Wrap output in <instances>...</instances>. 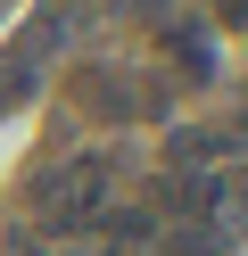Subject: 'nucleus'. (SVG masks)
Instances as JSON below:
<instances>
[{
	"label": "nucleus",
	"mask_w": 248,
	"mask_h": 256,
	"mask_svg": "<svg viewBox=\"0 0 248 256\" xmlns=\"http://www.w3.org/2000/svg\"><path fill=\"white\" fill-rule=\"evenodd\" d=\"M108 190H116V157L83 149V157H66V166H50L42 182H33V198H42L50 232H91V223H99V215L116 206Z\"/></svg>",
	"instance_id": "nucleus-1"
},
{
	"label": "nucleus",
	"mask_w": 248,
	"mask_h": 256,
	"mask_svg": "<svg viewBox=\"0 0 248 256\" xmlns=\"http://www.w3.org/2000/svg\"><path fill=\"white\" fill-rule=\"evenodd\" d=\"M157 42H165V58H174L190 83H215V42L198 34L190 17H174V25H157Z\"/></svg>",
	"instance_id": "nucleus-2"
},
{
	"label": "nucleus",
	"mask_w": 248,
	"mask_h": 256,
	"mask_svg": "<svg viewBox=\"0 0 248 256\" xmlns=\"http://www.w3.org/2000/svg\"><path fill=\"white\" fill-rule=\"evenodd\" d=\"M223 149H231V132H198V124H174V132H165V174H198V166H215Z\"/></svg>",
	"instance_id": "nucleus-3"
},
{
	"label": "nucleus",
	"mask_w": 248,
	"mask_h": 256,
	"mask_svg": "<svg viewBox=\"0 0 248 256\" xmlns=\"http://www.w3.org/2000/svg\"><path fill=\"white\" fill-rule=\"evenodd\" d=\"M124 8H132L141 25H174V0H124Z\"/></svg>",
	"instance_id": "nucleus-4"
},
{
	"label": "nucleus",
	"mask_w": 248,
	"mask_h": 256,
	"mask_svg": "<svg viewBox=\"0 0 248 256\" xmlns=\"http://www.w3.org/2000/svg\"><path fill=\"white\" fill-rule=\"evenodd\" d=\"M207 8H215L223 25H248V0H207Z\"/></svg>",
	"instance_id": "nucleus-5"
},
{
	"label": "nucleus",
	"mask_w": 248,
	"mask_h": 256,
	"mask_svg": "<svg viewBox=\"0 0 248 256\" xmlns=\"http://www.w3.org/2000/svg\"><path fill=\"white\" fill-rule=\"evenodd\" d=\"M231 149H248V108H240V116H231Z\"/></svg>",
	"instance_id": "nucleus-6"
}]
</instances>
